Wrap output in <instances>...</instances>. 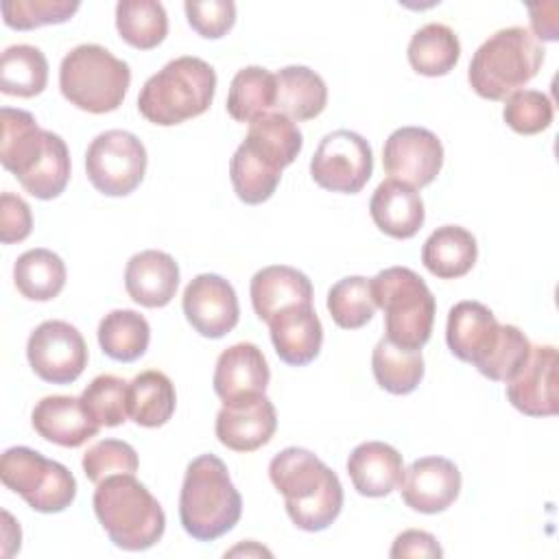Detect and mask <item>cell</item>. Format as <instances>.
I'll use <instances>...</instances> for the list:
<instances>
[{
  "label": "cell",
  "instance_id": "7c38bea8",
  "mask_svg": "<svg viewBox=\"0 0 559 559\" xmlns=\"http://www.w3.org/2000/svg\"><path fill=\"white\" fill-rule=\"evenodd\" d=\"M382 166L389 179L415 190L424 188L435 181L443 166L441 140L424 127H400L384 142Z\"/></svg>",
  "mask_w": 559,
  "mask_h": 559
},
{
  "label": "cell",
  "instance_id": "484cf974",
  "mask_svg": "<svg viewBox=\"0 0 559 559\" xmlns=\"http://www.w3.org/2000/svg\"><path fill=\"white\" fill-rule=\"evenodd\" d=\"M476 238L461 225L437 227L421 247L424 266L441 280H456L467 275L476 264Z\"/></svg>",
  "mask_w": 559,
  "mask_h": 559
},
{
  "label": "cell",
  "instance_id": "3957f363",
  "mask_svg": "<svg viewBox=\"0 0 559 559\" xmlns=\"http://www.w3.org/2000/svg\"><path fill=\"white\" fill-rule=\"evenodd\" d=\"M92 504L103 531L122 550H146L164 535V509L133 474H114L100 480Z\"/></svg>",
  "mask_w": 559,
  "mask_h": 559
},
{
  "label": "cell",
  "instance_id": "c3c4849f",
  "mask_svg": "<svg viewBox=\"0 0 559 559\" xmlns=\"http://www.w3.org/2000/svg\"><path fill=\"white\" fill-rule=\"evenodd\" d=\"M531 26L535 31L533 37H539L544 41H555L557 39V4H531Z\"/></svg>",
  "mask_w": 559,
  "mask_h": 559
},
{
  "label": "cell",
  "instance_id": "e0dca14e",
  "mask_svg": "<svg viewBox=\"0 0 559 559\" xmlns=\"http://www.w3.org/2000/svg\"><path fill=\"white\" fill-rule=\"evenodd\" d=\"M500 334V323L496 314L480 301H459L448 312L445 343L450 352L463 360L478 367L487 354L493 349Z\"/></svg>",
  "mask_w": 559,
  "mask_h": 559
},
{
  "label": "cell",
  "instance_id": "836d02e7",
  "mask_svg": "<svg viewBox=\"0 0 559 559\" xmlns=\"http://www.w3.org/2000/svg\"><path fill=\"white\" fill-rule=\"evenodd\" d=\"M371 369L380 389L393 395H408L424 378V358L421 352L404 349L384 336L373 347Z\"/></svg>",
  "mask_w": 559,
  "mask_h": 559
},
{
  "label": "cell",
  "instance_id": "9c48e42d",
  "mask_svg": "<svg viewBox=\"0 0 559 559\" xmlns=\"http://www.w3.org/2000/svg\"><path fill=\"white\" fill-rule=\"evenodd\" d=\"M85 173L98 192L107 197H127L144 179L146 148L131 131L109 129L90 142Z\"/></svg>",
  "mask_w": 559,
  "mask_h": 559
},
{
  "label": "cell",
  "instance_id": "d4e9b609",
  "mask_svg": "<svg viewBox=\"0 0 559 559\" xmlns=\"http://www.w3.org/2000/svg\"><path fill=\"white\" fill-rule=\"evenodd\" d=\"M0 162L9 173L22 179L44 155L46 131L39 129L33 114L13 107L0 109Z\"/></svg>",
  "mask_w": 559,
  "mask_h": 559
},
{
  "label": "cell",
  "instance_id": "52a82bcc",
  "mask_svg": "<svg viewBox=\"0 0 559 559\" xmlns=\"http://www.w3.org/2000/svg\"><path fill=\"white\" fill-rule=\"evenodd\" d=\"M129 83V63L98 44L74 46L59 66V90L63 98L90 114L118 109Z\"/></svg>",
  "mask_w": 559,
  "mask_h": 559
},
{
  "label": "cell",
  "instance_id": "cb8c5ba5",
  "mask_svg": "<svg viewBox=\"0 0 559 559\" xmlns=\"http://www.w3.org/2000/svg\"><path fill=\"white\" fill-rule=\"evenodd\" d=\"M369 214L382 234L397 240L413 238L426 218L419 192L395 179L378 183L369 201Z\"/></svg>",
  "mask_w": 559,
  "mask_h": 559
},
{
  "label": "cell",
  "instance_id": "7a4b0ae2",
  "mask_svg": "<svg viewBox=\"0 0 559 559\" xmlns=\"http://www.w3.org/2000/svg\"><path fill=\"white\" fill-rule=\"evenodd\" d=\"M242 513V498L227 465L216 454H201L186 467L179 493V520L197 542H214L229 533Z\"/></svg>",
  "mask_w": 559,
  "mask_h": 559
},
{
  "label": "cell",
  "instance_id": "ac0fdd59",
  "mask_svg": "<svg viewBox=\"0 0 559 559\" xmlns=\"http://www.w3.org/2000/svg\"><path fill=\"white\" fill-rule=\"evenodd\" d=\"M277 428V413L266 395L255 400L223 406L216 413V437L234 452H253L271 441Z\"/></svg>",
  "mask_w": 559,
  "mask_h": 559
},
{
  "label": "cell",
  "instance_id": "2e32d148",
  "mask_svg": "<svg viewBox=\"0 0 559 559\" xmlns=\"http://www.w3.org/2000/svg\"><path fill=\"white\" fill-rule=\"evenodd\" d=\"M400 493L419 513H441L461 493V472L445 456H421L404 469Z\"/></svg>",
  "mask_w": 559,
  "mask_h": 559
},
{
  "label": "cell",
  "instance_id": "74e56055",
  "mask_svg": "<svg viewBox=\"0 0 559 559\" xmlns=\"http://www.w3.org/2000/svg\"><path fill=\"white\" fill-rule=\"evenodd\" d=\"M70 179V151L61 135L46 131V148L39 162L17 179L22 188L33 194L35 199L48 201L59 197Z\"/></svg>",
  "mask_w": 559,
  "mask_h": 559
},
{
  "label": "cell",
  "instance_id": "44dd1931",
  "mask_svg": "<svg viewBox=\"0 0 559 559\" xmlns=\"http://www.w3.org/2000/svg\"><path fill=\"white\" fill-rule=\"evenodd\" d=\"M31 421L41 439L61 448H79L100 430L85 413L81 397L72 395L41 397L33 408Z\"/></svg>",
  "mask_w": 559,
  "mask_h": 559
},
{
  "label": "cell",
  "instance_id": "f546056e",
  "mask_svg": "<svg viewBox=\"0 0 559 559\" xmlns=\"http://www.w3.org/2000/svg\"><path fill=\"white\" fill-rule=\"evenodd\" d=\"M406 57L415 72L424 76H443L459 63L461 41L450 26L430 22L415 31Z\"/></svg>",
  "mask_w": 559,
  "mask_h": 559
},
{
  "label": "cell",
  "instance_id": "83f0119b",
  "mask_svg": "<svg viewBox=\"0 0 559 559\" xmlns=\"http://www.w3.org/2000/svg\"><path fill=\"white\" fill-rule=\"evenodd\" d=\"M242 142L273 168L284 170L299 155L304 135L295 120L280 111H269L249 122V131Z\"/></svg>",
  "mask_w": 559,
  "mask_h": 559
},
{
  "label": "cell",
  "instance_id": "f6af8a7d",
  "mask_svg": "<svg viewBox=\"0 0 559 559\" xmlns=\"http://www.w3.org/2000/svg\"><path fill=\"white\" fill-rule=\"evenodd\" d=\"M183 11L192 31L205 39L223 37L236 22V4L231 0H188Z\"/></svg>",
  "mask_w": 559,
  "mask_h": 559
},
{
  "label": "cell",
  "instance_id": "ab89813d",
  "mask_svg": "<svg viewBox=\"0 0 559 559\" xmlns=\"http://www.w3.org/2000/svg\"><path fill=\"white\" fill-rule=\"evenodd\" d=\"M81 404L100 428H114L129 417V382L118 376H96L81 393Z\"/></svg>",
  "mask_w": 559,
  "mask_h": 559
},
{
  "label": "cell",
  "instance_id": "4dcf8cb0",
  "mask_svg": "<svg viewBox=\"0 0 559 559\" xmlns=\"http://www.w3.org/2000/svg\"><path fill=\"white\" fill-rule=\"evenodd\" d=\"M13 282L22 297L31 301H50L66 286V264L50 249H28L15 260Z\"/></svg>",
  "mask_w": 559,
  "mask_h": 559
},
{
  "label": "cell",
  "instance_id": "4fadbf2b",
  "mask_svg": "<svg viewBox=\"0 0 559 559\" xmlns=\"http://www.w3.org/2000/svg\"><path fill=\"white\" fill-rule=\"evenodd\" d=\"M183 314L188 323L205 338H221L238 323L240 308L234 286L216 275L201 273L183 290Z\"/></svg>",
  "mask_w": 559,
  "mask_h": 559
},
{
  "label": "cell",
  "instance_id": "ffe728a7",
  "mask_svg": "<svg viewBox=\"0 0 559 559\" xmlns=\"http://www.w3.org/2000/svg\"><path fill=\"white\" fill-rule=\"evenodd\" d=\"M271 341L282 362L304 367L312 362L323 343V325L312 304L290 306L269 321Z\"/></svg>",
  "mask_w": 559,
  "mask_h": 559
},
{
  "label": "cell",
  "instance_id": "6da1fadb",
  "mask_svg": "<svg viewBox=\"0 0 559 559\" xmlns=\"http://www.w3.org/2000/svg\"><path fill=\"white\" fill-rule=\"evenodd\" d=\"M269 478L284 496L290 522L308 533L328 528L343 509L338 476L310 450L284 448L269 463Z\"/></svg>",
  "mask_w": 559,
  "mask_h": 559
},
{
  "label": "cell",
  "instance_id": "7402d4cb",
  "mask_svg": "<svg viewBox=\"0 0 559 559\" xmlns=\"http://www.w3.org/2000/svg\"><path fill=\"white\" fill-rule=\"evenodd\" d=\"M249 295L258 319L269 323L277 312L290 306L312 304L314 290L306 273L286 264H271L251 277Z\"/></svg>",
  "mask_w": 559,
  "mask_h": 559
},
{
  "label": "cell",
  "instance_id": "277c9868",
  "mask_svg": "<svg viewBox=\"0 0 559 559\" xmlns=\"http://www.w3.org/2000/svg\"><path fill=\"white\" fill-rule=\"evenodd\" d=\"M216 72L192 55L168 61L146 79L138 96V111L153 124L173 127L205 114L214 100Z\"/></svg>",
  "mask_w": 559,
  "mask_h": 559
},
{
  "label": "cell",
  "instance_id": "603a6c76",
  "mask_svg": "<svg viewBox=\"0 0 559 559\" xmlns=\"http://www.w3.org/2000/svg\"><path fill=\"white\" fill-rule=\"evenodd\" d=\"M347 474L360 496L382 498L400 487L404 461L393 445L384 441H365L352 450Z\"/></svg>",
  "mask_w": 559,
  "mask_h": 559
},
{
  "label": "cell",
  "instance_id": "4316f807",
  "mask_svg": "<svg viewBox=\"0 0 559 559\" xmlns=\"http://www.w3.org/2000/svg\"><path fill=\"white\" fill-rule=\"evenodd\" d=\"M328 105L325 81L306 66H286L275 74V111L290 120H312Z\"/></svg>",
  "mask_w": 559,
  "mask_h": 559
},
{
  "label": "cell",
  "instance_id": "5bb4252c",
  "mask_svg": "<svg viewBox=\"0 0 559 559\" xmlns=\"http://www.w3.org/2000/svg\"><path fill=\"white\" fill-rule=\"evenodd\" d=\"M507 400L528 417L557 415V349L531 345L524 365L507 380Z\"/></svg>",
  "mask_w": 559,
  "mask_h": 559
},
{
  "label": "cell",
  "instance_id": "f1b7e54d",
  "mask_svg": "<svg viewBox=\"0 0 559 559\" xmlns=\"http://www.w3.org/2000/svg\"><path fill=\"white\" fill-rule=\"evenodd\" d=\"M177 406V393L170 378L157 369L138 373L129 382V417L144 428L164 426Z\"/></svg>",
  "mask_w": 559,
  "mask_h": 559
},
{
  "label": "cell",
  "instance_id": "f35d334b",
  "mask_svg": "<svg viewBox=\"0 0 559 559\" xmlns=\"http://www.w3.org/2000/svg\"><path fill=\"white\" fill-rule=\"evenodd\" d=\"M328 310L332 321L343 330H358L367 325L376 312L371 282L362 275L338 280L328 290Z\"/></svg>",
  "mask_w": 559,
  "mask_h": 559
},
{
  "label": "cell",
  "instance_id": "5b68a950",
  "mask_svg": "<svg viewBox=\"0 0 559 559\" xmlns=\"http://www.w3.org/2000/svg\"><path fill=\"white\" fill-rule=\"evenodd\" d=\"M542 61L544 48L528 28H500L476 48L467 81L478 96L504 100L539 72Z\"/></svg>",
  "mask_w": 559,
  "mask_h": 559
},
{
  "label": "cell",
  "instance_id": "9a60e30c",
  "mask_svg": "<svg viewBox=\"0 0 559 559\" xmlns=\"http://www.w3.org/2000/svg\"><path fill=\"white\" fill-rule=\"evenodd\" d=\"M271 371L262 349L253 343H236L221 352L214 369V393L223 406H236L264 395Z\"/></svg>",
  "mask_w": 559,
  "mask_h": 559
},
{
  "label": "cell",
  "instance_id": "1f68e13d",
  "mask_svg": "<svg viewBox=\"0 0 559 559\" xmlns=\"http://www.w3.org/2000/svg\"><path fill=\"white\" fill-rule=\"evenodd\" d=\"M148 341H151V325L135 310H127V308L111 310L98 323L100 349L118 362H133L140 356H144Z\"/></svg>",
  "mask_w": 559,
  "mask_h": 559
},
{
  "label": "cell",
  "instance_id": "bcb514c9",
  "mask_svg": "<svg viewBox=\"0 0 559 559\" xmlns=\"http://www.w3.org/2000/svg\"><path fill=\"white\" fill-rule=\"evenodd\" d=\"M33 229V214L28 203L11 192H2L0 199V240L4 245L22 242Z\"/></svg>",
  "mask_w": 559,
  "mask_h": 559
},
{
  "label": "cell",
  "instance_id": "8fae6325",
  "mask_svg": "<svg viewBox=\"0 0 559 559\" xmlns=\"http://www.w3.org/2000/svg\"><path fill=\"white\" fill-rule=\"evenodd\" d=\"M26 358L35 376L44 382L70 384L87 367V345L72 323L50 319L31 332Z\"/></svg>",
  "mask_w": 559,
  "mask_h": 559
},
{
  "label": "cell",
  "instance_id": "7bdbcfd3",
  "mask_svg": "<svg viewBox=\"0 0 559 559\" xmlns=\"http://www.w3.org/2000/svg\"><path fill=\"white\" fill-rule=\"evenodd\" d=\"M502 118L515 133L535 135L550 127L552 103L544 92L518 90L504 98Z\"/></svg>",
  "mask_w": 559,
  "mask_h": 559
},
{
  "label": "cell",
  "instance_id": "ee69618b",
  "mask_svg": "<svg viewBox=\"0 0 559 559\" xmlns=\"http://www.w3.org/2000/svg\"><path fill=\"white\" fill-rule=\"evenodd\" d=\"M81 465L87 480L98 485L114 474H135L140 461L133 445H129L127 441L103 439L83 454Z\"/></svg>",
  "mask_w": 559,
  "mask_h": 559
},
{
  "label": "cell",
  "instance_id": "30bf717a",
  "mask_svg": "<svg viewBox=\"0 0 559 559\" xmlns=\"http://www.w3.org/2000/svg\"><path fill=\"white\" fill-rule=\"evenodd\" d=\"M371 173V146L360 133L349 129H336L323 135L310 159L314 183L330 192L356 194L365 188Z\"/></svg>",
  "mask_w": 559,
  "mask_h": 559
},
{
  "label": "cell",
  "instance_id": "7dc6e473",
  "mask_svg": "<svg viewBox=\"0 0 559 559\" xmlns=\"http://www.w3.org/2000/svg\"><path fill=\"white\" fill-rule=\"evenodd\" d=\"M389 555L393 559H400V557H441L443 550H441L435 535H430L426 531H419V528H408V531H402L395 537Z\"/></svg>",
  "mask_w": 559,
  "mask_h": 559
},
{
  "label": "cell",
  "instance_id": "ba28073f",
  "mask_svg": "<svg viewBox=\"0 0 559 559\" xmlns=\"http://www.w3.org/2000/svg\"><path fill=\"white\" fill-rule=\"evenodd\" d=\"M0 478L7 489L22 496L24 502L39 513H61L76 498L72 472L26 445L2 452Z\"/></svg>",
  "mask_w": 559,
  "mask_h": 559
},
{
  "label": "cell",
  "instance_id": "b9f144b4",
  "mask_svg": "<svg viewBox=\"0 0 559 559\" xmlns=\"http://www.w3.org/2000/svg\"><path fill=\"white\" fill-rule=\"evenodd\" d=\"M531 341L515 325H500L498 341L487 358L476 367L485 378L493 382H507L528 358Z\"/></svg>",
  "mask_w": 559,
  "mask_h": 559
},
{
  "label": "cell",
  "instance_id": "8992f818",
  "mask_svg": "<svg viewBox=\"0 0 559 559\" xmlns=\"http://www.w3.org/2000/svg\"><path fill=\"white\" fill-rule=\"evenodd\" d=\"M369 282L376 306L384 310L386 338L404 349L421 352L437 312L426 282L408 266H389Z\"/></svg>",
  "mask_w": 559,
  "mask_h": 559
},
{
  "label": "cell",
  "instance_id": "d6986e66",
  "mask_svg": "<svg viewBox=\"0 0 559 559\" xmlns=\"http://www.w3.org/2000/svg\"><path fill=\"white\" fill-rule=\"evenodd\" d=\"M179 286V264L159 249H146L129 258L124 288L144 308H164L173 301Z\"/></svg>",
  "mask_w": 559,
  "mask_h": 559
},
{
  "label": "cell",
  "instance_id": "d590c367",
  "mask_svg": "<svg viewBox=\"0 0 559 559\" xmlns=\"http://www.w3.org/2000/svg\"><path fill=\"white\" fill-rule=\"evenodd\" d=\"M116 28L120 37L140 50L159 46L168 33V15L155 0H120L116 4Z\"/></svg>",
  "mask_w": 559,
  "mask_h": 559
},
{
  "label": "cell",
  "instance_id": "e575fe53",
  "mask_svg": "<svg viewBox=\"0 0 559 559\" xmlns=\"http://www.w3.org/2000/svg\"><path fill=\"white\" fill-rule=\"evenodd\" d=\"M48 83V61L37 46H9L0 57V90L9 96L31 98Z\"/></svg>",
  "mask_w": 559,
  "mask_h": 559
},
{
  "label": "cell",
  "instance_id": "d6a6232c",
  "mask_svg": "<svg viewBox=\"0 0 559 559\" xmlns=\"http://www.w3.org/2000/svg\"><path fill=\"white\" fill-rule=\"evenodd\" d=\"M275 111V74L262 66H247L231 79L227 92V114L238 122Z\"/></svg>",
  "mask_w": 559,
  "mask_h": 559
},
{
  "label": "cell",
  "instance_id": "8d00e7d4",
  "mask_svg": "<svg viewBox=\"0 0 559 559\" xmlns=\"http://www.w3.org/2000/svg\"><path fill=\"white\" fill-rule=\"evenodd\" d=\"M229 179L236 197L247 205H260L273 197L280 186L282 170L273 168L245 142L229 159Z\"/></svg>",
  "mask_w": 559,
  "mask_h": 559
},
{
  "label": "cell",
  "instance_id": "60d3db41",
  "mask_svg": "<svg viewBox=\"0 0 559 559\" xmlns=\"http://www.w3.org/2000/svg\"><path fill=\"white\" fill-rule=\"evenodd\" d=\"M81 2L76 0H7L0 4L4 24L15 31H33L46 24L68 22Z\"/></svg>",
  "mask_w": 559,
  "mask_h": 559
}]
</instances>
